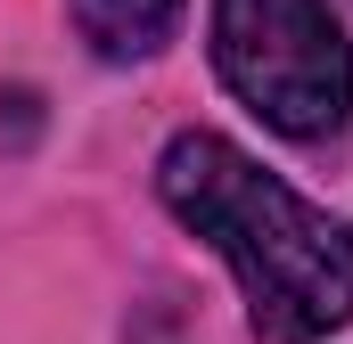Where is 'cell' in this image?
<instances>
[{
  "instance_id": "1",
  "label": "cell",
  "mask_w": 353,
  "mask_h": 344,
  "mask_svg": "<svg viewBox=\"0 0 353 344\" xmlns=\"http://www.w3.org/2000/svg\"><path fill=\"white\" fill-rule=\"evenodd\" d=\"M157 197L230 262L263 344H321L353 320V222L296 197L222 131H181L157 156Z\"/></svg>"
},
{
  "instance_id": "2",
  "label": "cell",
  "mask_w": 353,
  "mask_h": 344,
  "mask_svg": "<svg viewBox=\"0 0 353 344\" xmlns=\"http://www.w3.org/2000/svg\"><path fill=\"white\" fill-rule=\"evenodd\" d=\"M214 66L279 140H329L353 115V50L329 0H214Z\"/></svg>"
},
{
  "instance_id": "3",
  "label": "cell",
  "mask_w": 353,
  "mask_h": 344,
  "mask_svg": "<svg viewBox=\"0 0 353 344\" xmlns=\"http://www.w3.org/2000/svg\"><path fill=\"white\" fill-rule=\"evenodd\" d=\"M74 25L99 58H148L181 25V0H74Z\"/></svg>"
}]
</instances>
